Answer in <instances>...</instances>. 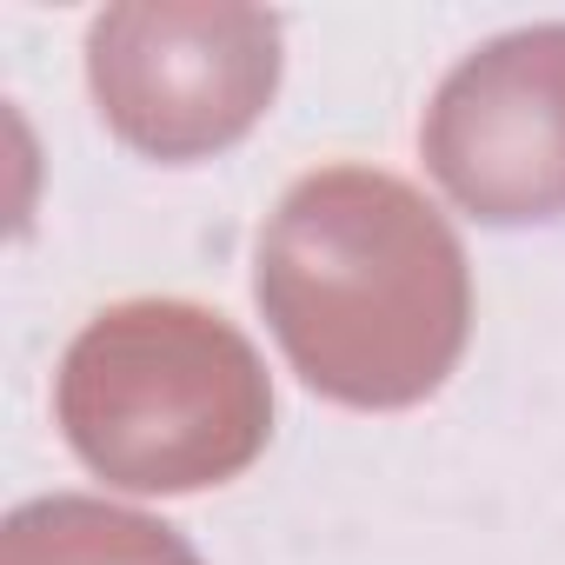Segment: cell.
<instances>
[{
	"label": "cell",
	"instance_id": "2",
	"mask_svg": "<svg viewBox=\"0 0 565 565\" xmlns=\"http://www.w3.org/2000/svg\"><path fill=\"white\" fill-rule=\"evenodd\" d=\"M61 433L120 492H206L273 433V386L239 327L193 300H120L61 360Z\"/></svg>",
	"mask_w": 565,
	"mask_h": 565
},
{
	"label": "cell",
	"instance_id": "1",
	"mask_svg": "<svg viewBox=\"0 0 565 565\" xmlns=\"http://www.w3.org/2000/svg\"><path fill=\"white\" fill-rule=\"evenodd\" d=\"M259 313L313 393L399 413L433 399L466 353V246L399 173L320 167L259 233Z\"/></svg>",
	"mask_w": 565,
	"mask_h": 565
},
{
	"label": "cell",
	"instance_id": "5",
	"mask_svg": "<svg viewBox=\"0 0 565 565\" xmlns=\"http://www.w3.org/2000/svg\"><path fill=\"white\" fill-rule=\"evenodd\" d=\"M0 565H200L193 545L127 505L54 492L0 525Z\"/></svg>",
	"mask_w": 565,
	"mask_h": 565
},
{
	"label": "cell",
	"instance_id": "3",
	"mask_svg": "<svg viewBox=\"0 0 565 565\" xmlns=\"http://www.w3.org/2000/svg\"><path fill=\"white\" fill-rule=\"evenodd\" d=\"M100 120L147 160H206L279 94V14L233 0H120L87 28Z\"/></svg>",
	"mask_w": 565,
	"mask_h": 565
},
{
	"label": "cell",
	"instance_id": "4",
	"mask_svg": "<svg viewBox=\"0 0 565 565\" xmlns=\"http://www.w3.org/2000/svg\"><path fill=\"white\" fill-rule=\"evenodd\" d=\"M446 200L486 226L565 213V21L519 28L466 54L419 127Z\"/></svg>",
	"mask_w": 565,
	"mask_h": 565
}]
</instances>
